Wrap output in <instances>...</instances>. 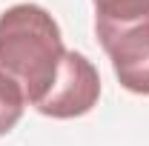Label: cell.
<instances>
[{
	"mask_svg": "<svg viewBox=\"0 0 149 146\" xmlns=\"http://www.w3.org/2000/svg\"><path fill=\"white\" fill-rule=\"evenodd\" d=\"M66 57L57 20L37 3H17L0 15V77L15 83L26 106L55 86Z\"/></svg>",
	"mask_w": 149,
	"mask_h": 146,
	"instance_id": "obj_1",
	"label": "cell"
},
{
	"mask_svg": "<svg viewBox=\"0 0 149 146\" xmlns=\"http://www.w3.org/2000/svg\"><path fill=\"white\" fill-rule=\"evenodd\" d=\"M95 32L112 60L118 83L132 95H149V15L132 23L95 17Z\"/></svg>",
	"mask_w": 149,
	"mask_h": 146,
	"instance_id": "obj_2",
	"label": "cell"
},
{
	"mask_svg": "<svg viewBox=\"0 0 149 146\" xmlns=\"http://www.w3.org/2000/svg\"><path fill=\"white\" fill-rule=\"evenodd\" d=\"M97 97H100V74L92 66V60L80 52H66L52 92L35 109L55 120H69L92 112L97 106Z\"/></svg>",
	"mask_w": 149,
	"mask_h": 146,
	"instance_id": "obj_3",
	"label": "cell"
},
{
	"mask_svg": "<svg viewBox=\"0 0 149 146\" xmlns=\"http://www.w3.org/2000/svg\"><path fill=\"white\" fill-rule=\"evenodd\" d=\"M95 15L109 23H132L149 15V0H92Z\"/></svg>",
	"mask_w": 149,
	"mask_h": 146,
	"instance_id": "obj_4",
	"label": "cell"
},
{
	"mask_svg": "<svg viewBox=\"0 0 149 146\" xmlns=\"http://www.w3.org/2000/svg\"><path fill=\"white\" fill-rule=\"evenodd\" d=\"M26 109V100L15 83H9L6 77H0V138L9 135L12 129L20 123Z\"/></svg>",
	"mask_w": 149,
	"mask_h": 146,
	"instance_id": "obj_5",
	"label": "cell"
}]
</instances>
